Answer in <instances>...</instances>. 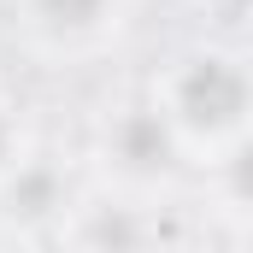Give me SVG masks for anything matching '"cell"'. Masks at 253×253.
I'll use <instances>...</instances> for the list:
<instances>
[{
  "label": "cell",
  "mask_w": 253,
  "mask_h": 253,
  "mask_svg": "<svg viewBox=\"0 0 253 253\" xmlns=\"http://www.w3.org/2000/svg\"><path fill=\"white\" fill-rule=\"evenodd\" d=\"M118 159L135 171H153L171 159V129L159 124V112H129L118 124Z\"/></svg>",
  "instance_id": "obj_2"
},
{
  "label": "cell",
  "mask_w": 253,
  "mask_h": 253,
  "mask_svg": "<svg viewBox=\"0 0 253 253\" xmlns=\"http://www.w3.org/2000/svg\"><path fill=\"white\" fill-rule=\"evenodd\" d=\"M177 106H183V118L194 129H230L248 112V77L224 59H200L177 83Z\"/></svg>",
  "instance_id": "obj_1"
},
{
  "label": "cell",
  "mask_w": 253,
  "mask_h": 253,
  "mask_svg": "<svg viewBox=\"0 0 253 253\" xmlns=\"http://www.w3.org/2000/svg\"><path fill=\"white\" fill-rule=\"evenodd\" d=\"M0 159H6V124H0Z\"/></svg>",
  "instance_id": "obj_6"
},
{
  "label": "cell",
  "mask_w": 253,
  "mask_h": 253,
  "mask_svg": "<svg viewBox=\"0 0 253 253\" xmlns=\"http://www.w3.org/2000/svg\"><path fill=\"white\" fill-rule=\"evenodd\" d=\"M230 177H236V189L253 200V141H242V153H236V165H230Z\"/></svg>",
  "instance_id": "obj_5"
},
{
  "label": "cell",
  "mask_w": 253,
  "mask_h": 253,
  "mask_svg": "<svg viewBox=\"0 0 253 253\" xmlns=\"http://www.w3.org/2000/svg\"><path fill=\"white\" fill-rule=\"evenodd\" d=\"M53 194H59V183H53L47 171H30V177L12 189V206H18V212H47V206H53Z\"/></svg>",
  "instance_id": "obj_4"
},
{
  "label": "cell",
  "mask_w": 253,
  "mask_h": 253,
  "mask_svg": "<svg viewBox=\"0 0 253 253\" xmlns=\"http://www.w3.org/2000/svg\"><path fill=\"white\" fill-rule=\"evenodd\" d=\"M53 30H88L100 12H106V0H30Z\"/></svg>",
  "instance_id": "obj_3"
}]
</instances>
